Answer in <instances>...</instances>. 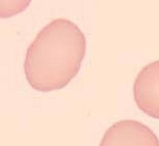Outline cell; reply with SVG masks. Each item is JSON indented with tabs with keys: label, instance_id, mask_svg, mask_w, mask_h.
I'll return each instance as SVG.
<instances>
[{
	"label": "cell",
	"instance_id": "obj_1",
	"mask_svg": "<svg viewBox=\"0 0 159 146\" xmlns=\"http://www.w3.org/2000/svg\"><path fill=\"white\" fill-rule=\"evenodd\" d=\"M86 53V38L66 18L53 19L29 45L24 74L30 87L41 92L65 88L79 73Z\"/></svg>",
	"mask_w": 159,
	"mask_h": 146
},
{
	"label": "cell",
	"instance_id": "obj_3",
	"mask_svg": "<svg viewBox=\"0 0 159 146\" xmlns=\"http://www.w3.org/2000/svg\"><path fill=\"white\" fill-rule=\"evenodd\" d=\"M133 97L140 111L159 119V60L145 65L133 84Z\"/></svg>",
	"mask_w": 159,
	"mask_h": 146
},
{
	"label": "cell",
	"instance_id": "obj_2",
	"mask_svg": "<svg viewBox=\"0 0 159 146\" xmlns=\"http://www.w3.org/2000/svg\"><path fill=\"white\" fill-rule=\"evenodd\" d=\"M99 146H159V139L146 124L123 119L107 129Z\"/></svg>",
	"mask_w": 159,
	"mask_h": 146
}]
</instances>
